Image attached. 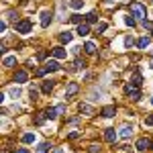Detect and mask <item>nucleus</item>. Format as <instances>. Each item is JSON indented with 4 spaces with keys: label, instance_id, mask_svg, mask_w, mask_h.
<instances>
[{
    "label": "nucleus",
    "instance_id": "obj_3",
    "mask_svg": "<svg viewBox=\"0 0 153 153\" xmlns=\"http://www.w3.org/2000/svg\"><path fill=\"white\" fill-rule=\"evenodd\" d=\"M51 19H53V12L51 10H43L41 12V27H47L51 23Z\"/></svg>",
    "mask_w": 153,
    "mask_h": 153
},
{
    "label": "nucleus",
    "instance_id": "obj_10",
    "mask_svg": "<svg viewBox=\"0 0 153 153\" xmlns=\"http://www.w3.org/2000/svg\"><path fill=\"white\" fill-rule=\"evenodd\" d=\"M88 33H90V27H88L86 23H80V25H78V35H80V37H86Z\"/></svg>",
    "mask_w": 153,
    "mask_h": 153
},
{
    "label": "nucleus",
    "instance_id": "obj_44",
    "mask_svg": "<svg viewBox=\"0 0 153 153\" xmlns=\"http://www.w3.org/2000/svg\"><path fill=\"white\" fill-rule=\"evenodd\" d=\"M151 149H153V143H151Z\"/></svg>",
    "mask_w": 153,
    "mask_h": 153
},
{
    "label": "nucleus",
    "instance_id": "obj_35",
    "mask_svg": "<svg viewBox=\"0 0 153 153\" xmlns=\"http://www.w3.org/2000/svg\"><path fill=\"white\" fill-rule=\"evenodd\" d=\"M149 125H153V114H151V117H147V118H145V127H149Z\"/></svg>",
    "mask_w": 153,
    "mask_h": 153
},
{
    "label": "nucleus",
    "instance_id": "obj_2",
    "mask_svg": "<svg viewBox=\"0 0 153 153\" xmlns=\"http://www.w3.org/2000/svg\"><path fill=\"white\" fill-rule=\"evenodd\" d=\"M14 29H16V33H23V35H27V33H31V21H19V23L14 25Z\"/></svg>",
    "mask_w": 153,
    "mask_h": 153
},
{
    "label": "nucleus",
    "instance_id": "obj_15",
    "mask_svg": "<svg viewBox=\"0 0 153 153\" xmlns=\"http://www.w3.org/2000/svg\"><path fill=\"white\" fill-rule=\"evenodd\" d=\"M53 86H55V82H53V80H47V82H43V94H49V92L53 90Z\"/></svg>",
    "mask_w": 153,
    "mask_h": 153
},
{
    "label": "nucleus",
    "instance_id": "obj_20",
    "mask_svg": "<svg viewBox=\"0 0 153 153\" xmlns=\"http://www.w3.org/2000/svg\"><path fill=\"white\" fill-rule=\"evenodd\" d=\"M23 141L25 143H35V135L33 133H27V135H23Z\"/></svg>",
    "mask_w": 153,
    "mask_h": 153
},
{
    "label": "nucleus",
    "instance_id": "obj_23",
    "mask_svg": "<svg viewBox=\"0 0 153 153\" xmlns=\"http://www.w3.org/2000/svg\"><path fill=\"white\" fill-rule=\"evenodd\" d=\"M86 21H88V23H96V21H98V14H96V12H90V14L86 16Z\"/></svg>",
    "mask_w": 153,
    "mask_h": 153
},
{
    "label": "nucleus",
    "instance_id": "obj_40",
    "mask_svg": "<svg viewBox=\"0 0 153 153\" xmlns=\"http://www.w3.org/2000/svg\"><path fill=\"white\" fill-rule=\"evenodd\" d=\"M16 153H29V151H27V149H19Z\"/></svg>",
    "mask_w": 153,
    "mask_h": 153
},
{
    "label": "nucleus",
    "instance_id": "obj_36",
    "mask_svg": "<svg viewBox=\"0 0 153 153\" xmlns=\"http://www.w3.org/2000/svg\"><path fill=\"white\" fill-rule=\"evenodd\" d=\"M90 153H100V147H98V145H92V147H90Z\"/></svg>",
    "mask_w": 153,
    "mask_h": 153
},
{
    "label": "nucleus",
    "instance_id": "obj_29",
    "mask_svg": "<svg viewBox=\"0 0 153 153\" xmlns=\"http://www.w3.org/2000/svg\"><path fill=\"white\" fill-rule=\"evenodd\" d=\"M16 16H19V14H16L14 10H10V12H8V19H10V21H12L14 25H16Z\"/></svg>",
    "mask_w": 153,
    "mask_h": 153
},
{
    "label": "nucleus",
    "instance_id": "obj_26",
    "mask_svg": "<svg viewBox=\"0 0 153 153\" xmlns=\"http://www.w3.org/2000/svg\"><path fill=\"white\" fill-rule=\"evenodd\" d=\"M70 21H71V23H78V25H80V23H82V16H80V14H74V16H70Z\"/></svg>",
    "mask_w": 153,
    "mask_h": 153
},
{
    "label": "nucleus",
    "instance_id": "obj_43",
    "mask_svg": "<svg viewBox=\"0 0 153 153\" xmlns=\"http://www.w3.org/2000/svg\"><path fill=\"white\" fill-rule=\"evenodd\" d=\"M37 153H45V151H37Z\"/></svg>",
    "mask_w": 153,
    "mask_h": 153
},
{
    "label": "nucleus",
    "instance_id": "obj_25",
    "mask_svg": "<svg viewBox=\"0 0 153 153\" xmlns=\"http://www.w3.org/2000/svg\"><path fill=\"white\" fill-rule=\"evenodd\" d=\"M10 96L12 98H19V96H21V90H19V88H10Z\"/></svg>",
    "mask_w": 153,
    "mask_h": 153
},
{
    "label": "nucleus",
    "instance_id": "obj_9",
    "mask_svg": "<svg viewBox=\"0 0 153 153\" xmlns=\"http://www.w3.org/2000/svg\"><path fill=\"white\" fill-rule=\"evenodd\" d=\"M117 137H118V135H117V131H114V129H106L104 139H106L108 143H114V141H117Z\"/></svg>",
    "mask_w": 153,
    "mask_h": 153
},
{
    "label": "nucleus",
    "instance_id": "obj_37",
    "mask_svg": "<svg viewBox=\"0 0 153 153\" xmlns=\"http://www.w3.org/2000/svg\"><path fill=\"white\" fill-rule=\"evenodd\" d=\"M98 31H100V33H102V31H106V23H100V25H98Z\"/></svg>",
    "mask_w": 153,
    "mask_h": 153
},
{
    "label": "nucleus",
    "instance_id": "obj_5",
    "mask_svg": "<svg viewBox=\"0 0 153 153\" xmlns=\"http://www.w3.org/2000/svg\"><path fill=\"white\" fill-rule=\"evenodd\" d=\"M137 149H139V151H147V149H151V141L145 139V137L139 139V141H137Z\"/></svg>",
    "mask_w": 153,
    "mask_h": 153
},
{
    "label": "nucleus",
    "instance_id": "obj_33",
    "mask_svg": "<svg viewBox=\"0 0 153 153\" xmlns=\"http://www.w3.org/2000/svg\"><path fill=\"white\" fill-rule=\"evenodd\" d=\"M68 137H70V139H78V137H80V133H78V131H71Z\"/></svg>",
    "mask_w": 153,
    "mask_h": 153
},
{
    "label": "nucleus",
    "instance_id": "obj_28",
    "mask_svg": "<svg viewBox=\"0 0 153 153\" xmlns=\"http://www.w3.org/2000/svg\"><path fill=\"white\" fill-rule=\"evenodd\" d=\"M55 112H57V114H63V112H65V104H59V106H55Z\"/></svg>",
    "mask_w": 153,
    "mask_h": 153
},
{
    "label": "nucleus",
    "instance_id": "obj_12",
    "mask_svg": "<svg viewBox=\"0 0 153 153\" xmlns=\"http://www.w3.org/2000/svg\"><path fill=\"white\" fill-rule=\"evenodd\" d=\"M131 135H133V127H129V125H125V127L120 129V137H123V139H129Z\"/></svg>",
    "mask_w": 153,
    "mask_h": 153
},
{
    "label": "nucleus",
    "instance_id": "obj_31",
    "mask_svg": "<svg viewBox=\"0 0 153 153\" xmlns=\"http://www.w3.org/2000/svg\"><path fill=\"white\" fill-rule=\"evenodd\" d=\"M125 23L129 25V27H135V19H133V16H127V19H125Z\"/></svg>",
    "mask_w": 153,
    "mask_h": 153
},
{
    "label": "nucleus",
    "instance_id": "obj_22",
    "mask_svg": "<svg viewBox=\"0 0 153 153\" xmlns=\"http://www.w3.org/2000/svg\"><path fill=\"white\" fill-rule=\"evenodd\" d=\"M82 6H84V0H71V8L78 10V8H82Z\"/></svg>",
    "mask_w": 153,
    "mask_h": 153
},
{
    "label": "nucleus",
    "instance_id": "obj_6",
    "mask_svg": "<svg viewBox=\"0 0 153 153\" xmlns=\"http://www.w3.org/2000/svg\"><path fill=\"white\" fill-rule=\"evenodd\" d=\"M29 80V76H27V71L25 70H16V74H14V82H19V84H25Z\"/></svg>",
    "mask_w": 153,
    "mask_h": 153
},
{
    "label": "nucleus",
    "instance_id": "obj_21",
    "mask_svg": "<svg viewBox=\"0 0 153 153\" xmlns=\"http://www.w3.org/2000/svg\"><path fill=\"white\" fill-rule=\"evenodd\" d=\"M45 120V112H37V117H35V125H41Z\"/></svg>",
    "mask_w": 153,
    "mask_h": 153
},
{
    "label": "nucleus",
    "instance_id": "obj_18",
    "mask_svg": "<svg viewBox=\"0 0 153 153\" xmlns=\"http://www.w3.org/2000/svg\"><path fill=\"white\" fill-rule=\"evenodd\" d=\"M14 63H16V57H6L4 59V61H2V65H4V68H12V65H14Z\"/></svg>",
    "mask_w": 153,
    "mask_h": 153
},
{
    "label": "nucleus",
    "instance_id": "obj_42",
    "mask_svg": "<svg viewBox=\"0 0 153 153\" xmlns=\"http://www.w3.org/2000/svg\"><path fill=\"white\" fill-rule=\"evenodd\" d=\"M2 100H4V94H2V92H0V104H2Z\"/></svg>",
    "mask_w": 153,
    "mask_h": 153
},
{
    "label": "nucleus",
    "instance_id": "obj_32",
    "mask_svg": "<svg viewBox=\"0 0 153 153\" xmlns=\"http://www.w3.org/2000/svg\"><path fill=\"white\" fill-rule=\"evenodd\" d=\"M29 96H31V100L35 102V100H37V96H39V94H37V90H31V92H29Z\"/></svg>",
    "mask_w": 153,
    "mask_h": 153
},
{
    "label": "nucleus",
    "instance_id": "obj_38",
    "mask_svg": "<svg viewBox=\"0 0 153 153\" xmlns=\"http://www.w3.org/2000/svg\"><path fill=\"white\" fill-rule=\"evenodd\" d=\"M4 29H6V23H4V21H0V33H4Z\"/></svg>",
    "mask_w": 153,
    "mask_h": 153
},
{
    "label": "nucleus",
    "instance_id": "obj_45",
    "mask_svg": "<svg viewBox=\"0 0 153 153\" xmlns=\"http://www.w3.org/2000/svg\"><path fill=\"white\" fill-rule=\"evenodd\" d=\"M151 104H153V98H151Z\"/></svg>",
    "mask_w": 153,
    "mask_h": 153
},
{
    "label": "nucleus",
    "instance_id": "obj_46",
    "mask_svg": "<svg viewBox=\"0 0 153 153\" xmlns=\"http://www.w3.org/2000/svg\"><path fill=\"white\" fill-rule=\"evenodd\" d=\"M151 31H153V29H151Z\"/></svg>",
    "mask_w": 153,
    "mask_h": 153
},
{
    "label": "nucleus",
    "instance_id": "obj_7",
    "mask_svg": "<svg viewBox=\"0 0 153 153\" xmlns=\"http://www.w3.org/2000/svg\"><path fill=\"white\" fill-rule=\"evenodd\" d=\"M51 55L57 57V59H65L68 53H65V49H63V47H53V49H51Z\"/></svg>",
    "mask_w": 153,
    "mask_h": 153
},
{
    "label": "nucleus",
    "instance_id": "obj_1",
    "mask_svg": "<svg viewBox=\"0 0 153 153\" xmlns=\"http://www.w3.org/2000/svg\"><path fill=\"white\" fill-rule=\"evenodd\" d=\"M131 16L133 19H145L147 16V8L143 6L141 2H133L131 4Z\"/></svg>",
    "mask_w": 153,
    "mask_h": 153
},
{
    "label": "nucleus",
    "instance_id": "obj_17",
    "mask_svg": "<svg viewBox=\"0 0 153 153\" xmlns=\"http://www.w3.org/2000/svg\"><path fill=\"white\" fill-rule=\"evenodd\" d=\"M59 41H61V43H70L71 41V33L70 31H63V33L59 35Z\"/></svg>",
    "mask_w": 153,
    "mask_h": 153
},
{
    "label": "nucleus",
    "instance_id": "obj_16",
    "mask_svg": "<svg viewBox=\"0 0 153 153\" xmlns=\"http://www.w3.org/2000/svg\"><path fill=\"white\" fill-rule=\"evenodd\" d=\"M57 70H59L57 61H47V63H45V71H57Z\"/></svg>",
    "mask_w": 153,
    "mask_h": 153
},
{
    "label": "nucleus",
    "instance_id": "obj_4",
    "mask_svg": "<svg viewBox=\"0 0 153 153\" xmlns=\"http://www.w3.org/2000/svg\"><path fill=\"white\" fill-rule=\"evenodd\" d=\"M78 90H80V86H78L76 82H70V84H68V88H65V94H63V96H65V98H70V96H74Z\"/></svg>",
    "mask_w": 153,
    "mask_h": 153
},
{
    "label": "nucleus",
    "instance_id": "obj_8",
    "mask_svg": "<svg viewBox=\"0 0 153 153\" xmlns=\"http://www.w3.org/2000/svg\"><path fill=\"white\" fill-rule=\"evenodd\" d=\"M114 114H117V108H114V106H104V108H102V117L104 118H112Z\"/></svg>",
    "mask_w": 153,
    "mask_h": 153
},
{
    "label": "nucleus",
    "instance_id": "obj_13",
    "mask_svg": "<svg viewBox=\"0 0 153 153\" xmlns=\"http://www.w3.org/2000/svg\"><path fill=\"white\" fill-rule=\"evenodd\" d=\"M149 43H151V39H149V37H141V39L137 41V47L145 49V47H149Z\"/></svg>",
    "mask_w": 153,
    "mask_h": 153
},
{
    "label": "nucleus",
    "instance_id": "obj_11",
    "mask_svg": "<svg viewBox=\"0 0 153 153\" xmlns=\"http://www.w3.org/2000/svg\"><path fill=\"white\" fill-rule=\"evenodd\" d=\"M78 108H80V112H86V114H94V108H92L90 104H86V102H80V106H78Z\"/></svg>",
    "mask_w": 153,
    "mask_h": 153
},
{
    "label": "nucleus",
    "instance_id": "obj_34",
    "mask_svg": "<svg viewBox=\"0 0 153 153\" xmlns=\"http://www.w3.org/2000/svg\"><path fill=\"white\" fill-rule=\"evenodd\" d=\"M35 76H39V78H41V76H45V68H39V70L35 71Z\"/></svg>",
    "mask_w": 153,
    "mask_h": 153
},
{
    "label": "nucleus",
    "instance_id": "obj_41",
    "mask_svg": "<svg viewBox=\"0 0 153 153\" xmlns=\"http://www.w3.org/2000/svg\"><path fill=\"white\" fill-rule=\"evenodd\" d=\"M53 153H63V149H59V147H57V149H55Z\"/></svg>",
    "mask_w": 153,
    "mask_h": 153
},
{
    "label": "nucleus",
    "instance_id": "obj_14",
    "mask_svg": "<svg viewBox=\"0 0 153 153\" xmlns=\"http://www.w3.org/2000/svg\"><path fill=\"white\" fill-rule=\"evenodd\" d=\"M84 51H86L88 55H94V53H96V45L92 43V41H88V43L84 45Z\"/></svg>",
    "mask_w": 153,
    "mask_h": 153
},
{
    "label": "nucleus",
    "instance_id": "obj_27",
    "mask_svg": "<svg viewBox=\"0 0 153 153\" xmlns=\"http://www.w3.org/2000/svg\"><path fill=\"white\" fill-rule=\"evenodd\" d=\"M76 68H78V70H84V68H86V61H84V59H78V61H76Z\"/></svg>",
    "mask_w": 153,
    "mask_h": 153
},
{
    "label": "nucleus",
    "instance_id": "obj_19",
    "mask_svg": "<svg viewBox=\"0 0 153 153\" xmlns=\"http://www.w3.org/2000/svg\"><path fill=\"white\" fill-rule=\"evenodd\" d=\"M55 117H57V112H55V108H47V110H45V118H49V120H53Z\"/></svg>",
    "mask_w": 153,
    "mask_h": 153
},
{
    "label": "nucleus",
    "instance_id": "obj_24",
    "mask_svg": "<svg viewBox=\"0 0 153 153\" xmlns=\"http://www.w3.org/2000/svg\"><path fill=\"white\" fill-rule=\"evenodd\" d=\"M133 43H135L133 37H127V39H125V49H131V47H133Z\"/></svg>",
    "mask_w": 153,
    "mask_h": 153
},
{
    "label": "nucleus",
    "instance_id": "obj_39",
    "mask_svg": "<svg viewBox=\"0 0 153 153\" xmlns=\"http://www.w3.org/2000/svg\"><path fill=\"white\" fill-rule=\"evenodd\" d=\"M4 51H6V47H4V43H0V55H2Z\"/></svg>",
    "mask_w": 153,
    "mask_h": 153
},
{
    "label": "nucleus",
    "instance_id": "obj_30",
    "mask_svg": "<svg viewBox=\"0 0 153 153\" xmlns=\"http://www.w3.org/2000/svg\"><path fill=\"white\" fill-rule=\"evenodd\" d=\"M143 27L151 31V29H153V23H151V21H147V19H143Z\"/></svg>",
    "mask_w": 153,
    "mask_h": 153
}]
</instances>
